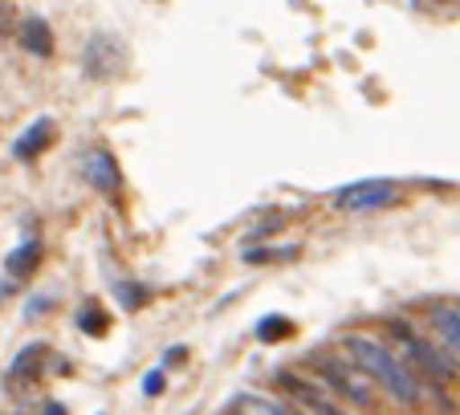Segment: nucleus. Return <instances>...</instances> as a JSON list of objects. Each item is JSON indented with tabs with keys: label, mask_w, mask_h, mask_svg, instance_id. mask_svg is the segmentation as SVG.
<instances>
[{
	"label": "nucleus",
	"mask_w": 460,
	"mask_h": 415,
	"mask_svg": "<svg viewBox=\"0 0 460 415\" xmlns=\"http://www.w3.org/2000/svg\"><path fill=\"white\" fill-rule=\"evenodd\" d=\"M342 350L350 355V363L367 375L371 383H379L391 399H400V403H420V379L400 363V358L391 355L387 346H379L375 338H363V334H347L342 338Z\"/></svg>",
	"instance_id": "obj_1"
},
{
	"label": "nucleus",
	"mask_w": 460,
	"mask_h": 415,
	"mask_svg": "<svg viewBox=\"0 0 460 415\" xmlns=\"http://www.w3.org/2000/svg\"><path fill=\"white\" fill-rule=\"evenodd\" d=\"M310 363H314V375L334 395L350 399V403H371V383H367V375L355 363H342V358H310Z\"/></svg>",
	"instance_id": "obj_2"
},
{
	"label": "nucleus",
	"mask_w": 460,
	"mask_h": 415,
	"mask_svg": "<svg viewBox=\"0 0 460 415\" xmlns=\"http://www.w3.org/2000/svg\"><path fill=\"white\" fill-rule=\"evenodd\" d=\"M391 338H395V342H400L403 350H408V355L416 358V363H420V371H424V379L432 383V387H436V395L444 399L440 383L448 379V375L456 371V366H448V358H440V355H436V350H432V346H428V342H420V338H416V330H411L403 318H391Z\"/></svg>",
	"instance_id": "obj_3"
},
{
	"label": "nucleus",
	"mask_w": 460,
	"mask_h": 415,
	"mask_svg": "<svg viewBox=\"0 0 460 415\" xmlns=\"http://www.w3.org/2000/svg\"><path fill=\"white\" fill-rule=\"evenodd\" d=\"M400 199V191L391 188L387 180H363V183H350L334 196V208L342 212H379V208H391Z\"/></svg>",
	"instance_id": "obj_4"
},
{
	"label": "nucleus",
	"mask_w": 460,
	"mask_h": 415,
	"mask_svg": "<svg viewBox=\"0 0 460 415\" xmlns=\"http://www.w3.org/2000/svg\"><path fill=\"white\" fill-rule=\"evenodd\" d=\"M281 387L286 391H294L297 395V403L305 407V415H347L339 403H334L331 395L322 387H314V383H305L302 375H281Z\"/></svg>",
	"instance_id": "obj_5"
},
{
	"label": "nucleus",
	"mask_w": 460,
	"mask_h": 415,
	"mask_svg": "<svg viewBox=\"0 0 460 415\" xmlns=\"http://www.w3.org/2000/svg\"><path fill=\"white\" fill-rule=\"evenodd\" d=\"M432 330L440 338V346L448 350V358L460 366V305H432Z\"/></svg>",
	"instance_id": "obj_6"
},
{
	"label": "nucleus",
	"mask_w": 460,
	"mask_h": 415,
	"mask_svg": "<svg viewBox=\"0 0 460 415\" xmlns=\"http://www.w3.org/2000/svg\"><path fill=\"white\" fill-rule=\"evenodd\" d=\"M86 175H90V183H94L98 191H106V196H114V191H119V183H122L119 167H114V159L106 155V151L86 155Z\"/></svg>",
	"instance_id": "obj_7"
},
{
	"label": "nucleus",
	"mask_w": 460,
	"mask_h": 415,
	"mask_svg": "<svg viewBox=\"0 0 460 415\" xmlns=\"http://www.w3.org/2000/svg\"><path fill=\"white\" fill-rule=\"evenodd\" d=\"M49 138H53V119H37L33 127H29L25 135L13 143V155H17V159H37L45 147H49Z\"/></svg>",
	"instance_id": "obj_8"
},
{
	"label": "nucleus",
	"mask_w": 460,
	"mask_h": 415,
	"mask_svg": "<svg viewBox=\"0 0 460 415\" xmlns=\"http://www.w3.org/2000/svg\"><path fill=\"white\" fill-rule=\"evenodd\" d=\"M45 355H49V350H45L41 342H37V346H25V350L13 358V366H9V387H25L29 379H37V375H41V366H37V363H41Z\"/></svg>",
	"instance_id": "obj_9"
},
{
	"label": "nucleus",
	"mask_w": 460,
	"mask_h": 415,
	"mask_svg": "<svg viewBox=\"0 0 460 415\" xmlns=\"http://www.w3.org/2000/svg\"><path fill=\"white\" fill-rule=\"evenodd\" d=\"M41 260V244L37 241H25L21 249L9 252V260H4V273H9V286H17V281H25L29 273H33V265Z\"/></svg>",
	"instance_id": "obj_10"
},
{
	"label": "nucleus",
	"mask_w": 460,
	"mask_h": 415,
	"mask_svg": "<svg viewBox=\"0 0 460 415\" xmlns=\"http://www.w3.org/2000/svg\"><path fill=\"white\" fill-rule=\"evenodd\" d=\"M21 45H25L29 53H37V57H49V53H53L49 25H45L41 17H25V21H21Z\"/></svg>",
	"instance_id": "obj_11"
},
{
	"label": "nucleus",
	"mask_w": 460,
	"mask_h": 415,
	"mask_svg": "<svg viewBox=\"0 0 460 415\" xmlns=\"http://www.w3.org/2000/svg\"><path fill=\"white\" fill-rule=\"evenodd\" d=\"M236 411L241 415H302V411H289V407L273 403V399H261V395H241L236 399Z\"/></svg>",
	"instance_id": "obj_12"
},
{
	"label": "nucleus",
	"mask_w": 460,
	"mask_h": 415,
	"mask_svg": "<svg viewBox=\"0 0 460 415\" xmlns=\"http://www.w3.org/2000/svg\"><path fill=\"white\" fill-rule=\"evenodd\" d=\"M286 334H294V322H289V318H281V313H273V318H261L257 338H265V342H281Z\"/></svg>",
	"instance_id": "obj_13"
},
{
	"label": "nucleus",
	"mask_w": 460,
	"mask_h": 415,
	"mask_svg": "<svg viewBox=\"0 0 460 415\" xmlns=\"http://www.w3.org/2000/svg\"><path fill=\"white\" fill-rule=\"evenodd\" d=\"M294 257H297L294 244H286V249H249L244 252L249 265H278V260H294Z\"/></svg>",
	"instance_id": "obj_14"
},
{
	"label": "nucleus",
	"mask_w": 460,
	"mask_h": 415,
	"mask_svg": "<svg viewBox=\"0 0 460 415\" xmlns=\"http://www.w3.org/2000/svg\"><path fill=\"white\" fill-rule=\"evenodd\" d=\"M78 326L86 330V334H102V330H106V313L98 310V305H86V310L78 313Z\"/></svg>",
	"instance_id": "obj_15"
},
{
	"label": "nucleus",
	"mask_w": 460,
	"mask_h": 415,
	"mask_svg": "<svg viewBox=\"0 0 460 415\" xmlns=\"http://www.w3.org/2000/svg\"><path fill=\"white\" fill-rule=\"evenodd\" d=\"M159 387H164V371H151L147 379H143V391H147V395H155Z\"/></svg>",
	"instance_id": "obj_16"
}]
</instances>
